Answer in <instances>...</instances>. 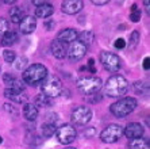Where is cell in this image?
<instances>
[{
  "label": "cell",
  "mask_w": 150,
  "mask_h": 149,
  "mask_svg": "<svg viewBox=\"0 0 150 149\" xmlns=\"http://www.w3.org/2000/svg\"><path fill=\"white\" fill-rule=\"evenodd\" d=\"M56 137L59 144L69 145V144H72V142L76 140L77 132L72 125H62L56 130Z\"/></svg>",
  "instance_id": "obj_9"
},
{
  "label": "cell",
  "mask_w": 150,
  "mask_h": 149,
  "mask_svg": "<svg viewBox=\"0 0 150 149\" xmlns=\"http://www.w3.org/2000/svg\"><path fill=\"white\" fill-rule=\"evenodd\" d=\"M129 148L130 149H150L149 140H147V138H143V137L130 140Z\"/></svg>",
  "instance_id": "obj_20"
},
{
  "label": "cell",
  "mask_w": 150,
  "mask_h": 149,
  "mask_svg": "<svg viewBox=\"0 0 150 149\" xmlns=\"http://www.w3.org/2000/svg\"><path fill=\"white\" fill-rule=\"evenodd\" d=\"M101 87H103V81L98 76L81 77V79L77 80V88H79V91L84 95H88V96L99 94Z\"/></svg>",
  "instance_id": "obj_4"
},
{
  "label": "cell",
  "mask_w": 150,
  "mask_h": 149,
  "mask_svg": "<svg viewBox=\"0 0 150 149\" xmlns=\"http://www.w3.org/2000/svg\"><path fill=\"white\" fill-rule=\"evenodd\" d=\"M137 107V99L131 96H125L122 99H119L114 104H111L110 111L112 115H115L116 118H125L129 114H131Z\"/></svg>",
  "instance_id": "obj_3"
},
{
  "label": "cell",
  "mask_w": 150,
  "mask_h": 149,
  "mask_svg": "<svg viewBox=\"0 0 150 149\" xmlns=\"http://www.w3.org/2000/svg\"><path fill=\"white\" fill-rule=\"evenodd\" d=\"M3 58H4L6 63L12 64V63H15V60H16V54H15V52L7 49V50H4L3 52Z\"/></svg>",
  "instance_id": "obj_26"
},
{
  "label": "cell",
  "mask_w": 150,
  "mask_h": 149,
  "mask_svg": "<svg viewBox=\"0 0 150 149\" xmlns=\"http://www.w3.org/2000/svg\"><path fill=\"white\" fill-rule=\"evenodd\" d=\"M42 92L43 95L49 98H57L61 95L62 92V83H61V80L58 79L57 76H46V79L42 81Z\"/></svg>",
  "instance_id": "obj_5"
},
{
  "label": "cell",
  "mask_w": 150,
  "mask_h": 149,
  "mask_svg": "<svg viewBox=\"0 0 150 149\" xmlns=\"http://www.w3.org/2000/svg\"><path fill=\"white\" fill-rule=\"evenodd\" d=\"M8 30H10V24H8V22L6 21L4 18H0V38H1Z\"/></svg>",
  "instance_id": "obj_28"
},
{
  "label": "cell",
  "mask_w": 150,
  "mask_h": 149,
  "mask_svg": "<svg viewBox=\"0 0 150 149\" xmlns=\"http://www.w3.org/2000/svg\"><path fill=\"white\" fill-rule=\"evenodd\" d=\"M143 6H145V8L149 11V8H150V0H143Z\"/></svg>",
  "instance_id": "obj_39"
},
{
  "label": "cell",
  "mask_w": 150,
  "mask_h": 149,
  "mask_svg": "<svg viewBox=\"0 0 150 149\" xmlns=\"http://www.w3.org/2000/svg\"><path fill=\"white\" fill-rule=\"evenodd\" d=\"M18 39H19V37H18L16 33L8 30V31L0 38V43H1L3 46H12L14 43L18 42Z\"/></svg>",
  "instance_id": "obj_19"
},
{
  "label": "cell",
  "mask_w": 150,
  "mask_h": 149,
  "mask_svg": "<svg viewBox=\"0 0 150 149\" xmlns=\"http://www.w3.org/2000/svg\"><path fill=\"white\" fill-rule=\"evenodd\" d=\"M33 1V4H35L37 7L38 6H42V4H47L49 3V0H31Z\"/></svg>",
  "instance_id": "obj_36"
},
{
  "label": "cell",
  "mask_w": 150,
  "mask_h": 149,
  "mask_svg": "<svg viewBox=\"0 0 150 149\" xmlns=\"http://www.w3.org/2000/svg\"><path fill=\"white\" fill-rule=\"evenodd\" d=\"M85 135H88V137H91V135H93L95 134V129L93 128H91L89 130H85V133H84Z\"/></svg>",
  "instance_id": "obj_38"
},
{
  "label": "cell",
  "mask_w": 150,
  "mask_h": 149,
  "mask_svg": "<svg viewBox=\"0 0 150 149\" xmlns=\"http://www.w3.org/2000/svg\"><path fill=\"white\" fill-rule=\"evenodd\" d=\"M54 26H56V22L53 21V19H46L45 23H43V27H45V30H53L54 29Z\"/></svg>",
  "instance_id": "obj_32"
},
{
  "label": "cell",
  "mask_w": 150,
  "mask_h": 149,
  "mask_svg": "<svg viewBox=\"0 0 150 149\" xmlns=\"http://www.w3.org/2000/svg\"><path fill=\"white\" fill-rule=\"evenodd\" d=\"M84 7L83 0H64L61 3V10L64 14L68 15H74L79 14Z\"/></svg>",
  "instance_id": "obj_11"
},
{
  "label": "cell",
  "mask_w": 150,
  "mask_h": 149,
  "mask_svg": "<svg viewBox=\"0 0 150 149\" xmlns=\"http://www.w3.org/2000/svg\"><path fill=\"white\" fill-rule=\"evenodd\" d=\"M15 79H16V77H14L12 75H10V73H4L3 75V81H4V84H7L8 86V88L14 84Z\"/></svg>",
  "instance_id": "obj_30"
},
{
  "label": "cell",
  "mask_w": 150,
  "mask_h": 149,
  "mask_svg": "<svg viewBox=\"0 0 150 149\" xmlns=\"http://www.w3.org/2000/svg\"><path fill=\"white\" fill-rule=\"evenodd\" d=\"M99 58H100V63L103 65V68L111 73H116L120 69V66H122V61L119 58V56H116L115 53L105 52L104 50V52L100 53Z\"/></svg>",
  "instance_id": "obj_6"
},
{
  "label": "cell",
  "mask_w": 150,
  "mask_h": 149,
  "mask_svg": "<svg viewBox=\"0 0 150 149\" xmlns=\"http://www.w3.org/2000/svg\"><path fill=\"white\" fill-rule=\"evenodd\" d=\"M79 41L80 42H83L84 45L88 48V45H91L92 43V39H93V35H92V33L91 31H84V33H81V34H79Z\"/></svg>",
  "instance_id": "obj_24"
},
{
  "label": "cell",
  "mask_w": 150,
  "mask_h": 149,
  "mask_svg": "<svg viewBox=\"0 0 150 149\" xmlns=\"http://www.w3.org/2000/svg\"><path fill=\"white\" fill-rule=\"evenodd\" d=\"M134 88H135V91L138 94H145V92H147V86L145 83H142V81L134 83Z\"/></svg>",
  "instance_id": "obj_29"
},
{
  "label": "cell",
  "mask_w": 150,
  "mask_h": 149,
  "mask_svg": "<svg viewBox=\"0 0 150 149\" xmlns=\"http://www.w3.org/2000/svg\"><path fill=\"white\" fill-rule=\"evenodd\" d=\"M114 46H115V49H123L126 48V41L123 38H118L114 42Z\"/></svg>",
  "instance_id": "obj_33"
},
{
  "label": "cell",
  "mask_w": 150,
  "mask_h": 149,
  "mask_svg": "<svg viewBox=\"0 0 150 149\" xmlns=\"http://www.w3.org/2000/svg\"><path fill=\"white\" fill-rule=\"evenodd\" d=\"M93 4H96V6H104V4H107L110 1V0H91Z\"/></svg>",
  "instance_id": "obj_37"
},
{
  "label": "cell",
  "mask_w": 150,
  "mask_h": 149,
  "mask_svg": "<svg viewBox=\"0 0 150 149\" xmlns=\"http://www.w3.org/2000/svg\"><path fill=\"white\" fill-rule=\"evenodd\" d=\"M138 42H139V33L137 31V30H134L133 33H131V35H130V49H134L137 45H138Z\"/></svg>",
  "instance_id": "obj_27"
},
{
  "label": "cell",
  "mask_w": 150,
  "mask_h": 149,
  "mask_svg": "<svg viewBox=\"0 0 150 149\" xmlns=\"http://www.w3.org/2000/svg\"><path fill=\"white\" fill-rule=\"evenodd\" d=\"M23 117L30 122L35 121L38 118V108L35 107V104L25 103V106H23Z\"/></svg>",
  "instance_id": "obj_17"
},
{
  "label": "cell",
  "mask_w": 150,
  "mask_h": 149,
  "mask_svg": "<svg viewBox=\"0 0 150 149\" xmlns=\"http://www.w3.org/2000/svg\"><path fill=\"white\" fill-rule=\"evenodd\" d=\"M85 53H87V46L80 41L72 42L69 49L67 50L68 58H69L70 61H80L84 56H85Z\"/></svg>",
  "instance_id": "obj_10"
},
{
  "label": "cell",
  "mask_w": 150,
  "mask_h": 149,
  "mask_svg": "<svg viewBox=\"0 0 150 149\" xmlns=\"http://www.w3.org/2000/svg\"><path fill=\"white\" fill-rule=\"evenodd\" d=\"M1 142H3V138H1V137H0V144H1Z\"/></svg>",
  "instance_id": "obj_42"
},
{
  "label": "cell",
  "mask_w": 150,
  "mask_h": 149,
  "mask_svg": "<svg viewBox=\"0 0 150 149\" xmlns=\"http://www.w3.org/2000/svg\"><path fill=\"white\" fill-rule=\"evenodd\" d=\"M3 1H4L6 4H12V3H15L16 0H3Z\"/></svg>",
  "instance_id": "obj_40"
},
{
  "label": "cell",
  "mask_w": 150,
  "mask_h": 149,
  "mask_svg": "<svg viewBox=\"0 0 150 149\" xmlns=\"http://www.w3.org/2000/svg\"><path fill=\"white\" fill-rule=\"evenodd\" d=\"M105 94L111 98H120L127 92L129 90V83L126 77H123L122 75H112L107 79L104 84Z\"/></svg>",
  "instance_id": "obj_1"
},
{
  "label": "cell",
  "mask_w": 150,
  "mask_h": 149,
  "mask_svg": "<svg viewBox=\"0 0 150 149\" xmlns=\"http://www.w3.org/2000/svg\"><path fill=\"white\" fill-rule=\"evenodd\" d=\"M123 134V128L116 123H110L107 128L100 133V140L105 144H114Z\"/></svg>",
  "instance_id": "obj_8"
},
{
  "label": "cell",
  "mask_w": 150,
  "mask_h": 149,
  "mask_svg": "<svg viewBox=\"0 0 150 149\" xmlns=\"http://www.w3.org/2000/svg\"><path fill=\"white\" fill-rule=\"evenodd\" d=\"M70 118H72L73 125L84 126L92 119V110L89 106H77V107L72 111Z\"/></svg>",
  "instance_id": "obj_7"
},
{
  "label": "cell",
  "mask_w": 150,
  "mask_h": 149,
  "mask_svg": "<svg viewBox=\"0 0 150 149\" xmlns=\"http://www.w3.org/2000/svg\"><path fill=\"white\" fill-rule=\"evenodd\" d=\"M143 69L145 71H149L150 69V58L146 57V58L143 60Z\"/></svg>",
  "instance_id": "obj_35"
},
{
  "label": "cell",
  "mask_w": 150,
  "mask_h": 149,
  "mask_svg": "<svg viewBox=\"0 0 150 149\" xmlns=\"http://www.w3.org/2000/svg\"><path fill=\"white\" fill-rule=\"evenodd\" d=\"M49 73H47V68L42 64H33L23 72V83L28 84V86H38L43 80L46 79Z\"/></svg>",
  "instance_id": "obj_2"
},
{
  "label": "cell",
  "mask_w": 150,
  "mask_h": 149,
  "mask_svg": "<svg viewBox=\"0 0 150 149\" xmlns=\"http://www.w3.org/2000/svg\"><path fill=\"white\" fill-rule=\"evenodd\" d=\"M130 19L131 22L137 23V22H139L141 19V10L138 8L137 4H133V7H131V11H130Z\"/></svg>",
  "instance_id": "obj_25"
},
{
  "label": "cell",
  "mask_w": 150,
  "mask_h": 149,
  "mask_svg": "<svg viewBox=\"0 0 150 149\" xmlns=\"http://www.w3.org/2000/svg\"><path fill=\"white\" fill-rule=\"evenodd\" d=\"M56 123H52V122H45L42 125V134L43 137H52L53 134H56Z\"/></svg>",
  "instance_id": "obj_23"
},
{
  "label": "cell",
  "mask_w": 150,
  "mask_h": 149,
  "mask_svg": "<svg viewBox=\"0 0 150 149\" xmlns=\"http://www.w3.org/2000/svg\"><path fill=\"white\" fill-rule=\"evenodd\" d=\"M50 49H52V53L56 58L62 60L67 57V43L64 42H59L58 39H54V41L50 43Z\"/></svg>",
  "instance_id": "obj_16"
},
{
  "label": "cell",
  "mask_w": 150,
  "mask_h": 149,
  "mask_svg": "<svg viewBox=\"0 0 150 149\" xmlns=\"http://www.w3.org/2000/svg\"><path fill=\"white\" fill-rule=\"evenodd\" d=\"M65 149H76V148H73V146H68V148H65Z\"/></svg>",
  "instance_id": "obj_41"
},
{
  "label": "cell",
  "mask_w": 150,
  "mask_h": 149,
  "mask_svg": "<svg viewBox=\"0 0 150 149\" xmlns=\"http://www.w3.org/2000/svg\"><path fill=\"white\" fill-rule=\"evenodd\" d=\"M52 98L46 96L43 94L35 96V107H49V106H52Z\"/></svg>",
  "instance_id": "obj_22"
},
{
  "label": "cell",
  "mask_w": 150,
  "mask_h": 149,
  "mask_svg": "<svg viewBox=\"0 0 150 149\" xmlns=\"http://www.w3.org/2000/svg\"><path fill=\"white\" fill-rule=\"evenodd\" d=\"M143 133H145V129L141 123L138 122H131L123 130V134L127 137L129 140H134V138H139L143 137Z\"/></svg>",
  "instance_id": "obj_12"
},
{
  "label": "cell",
  "mask_w": 150,
  "mask_h": 149,
  "mask_svg": "<svg viewBox=\"0 0 150 149\" xmlns=\"http://www.w3.org/2000/svg\"><path fill=\"white\" fill-rule=\"evenodd\" d=\"M27 65V58L26 57H21V58H18V63L15 64V68L18 71H23V68Z\"/></svg>",
  "instance_id": "obj_31"
},
{
  "label": "cell",
  "mask_w": 150,
  "mask_h": 149,
  "mask_svg": "<svg viewBox=\"0 0 150 149\" xmlns=\"http://www.w3.org/2000/svg\"><path fill=\"white\" fill-rule=\"evenodd\" d=\"M77 38H79V33L74 29H64L57 34V39L64 43H72L77 41Z\"/></svg>",
  "instance_id": "obj_15"
},
{
  "label": "cell",
  "mask_w": 150,
  "mask_h": 149,
  "mask_svg": "<svg viewBox=\"0 0 150 149\" xmlns=\"http://www.w3.org/2000/svg\"><path fill=\"white\" fill-rule=\"evenodd\" d=\"M4 96L10 99V101L15 102V103H27L28 96L26 95L25 91L14 90V88H6L4 90Z\"/></svg>",
  "instance_id": "obj_13"
},
{
  "label": "cell",
  "mask_w": 150,
  "mask_h": 149,
  "mask_svg": "<svg viewBox=\"0 0 150 149\" xmlns=\"http://www.w3.org/2000/svg\"><path fill=\"white\" fill-rule=\"evenodd\" d=\"M88 71L92 73H96V68H95V60L89 58V63H88Z\"/></svg>",
  "instance_id": "obj_34"
},
{
  "label": "cell",
  "mask_w": 150,
  "mask_h": 149,
  "mask_svg": "<svg viewBox=\"0 0 150 149\" xmlns=\"http://www.w3.org/2000/svg\"><path fill=\"white\" fill-rule=\"evenodd\" d=\"M19 27H21V31L23 34H31L37 29V19L34 16H31V15H26L19 22Z\"/></svg>",
  "instance_id": "obj_14"
},
{
  "label": "cell",
  "mask_w": 150,
  "mask_h": 149,
  "mask_svg": "<svg viewBox=\"0 0 150 149\" xmlns=\"http://www.w3.org/2000/svg\"><path fill=\"white\" fill-rule=\"evenodd\" d=\"M23 16H25V12H23V10H22L21 7H12L10 10V18L11 21L14 22V23H19V22L23 19Z\"/></svg>",
  "instance_id": "obj_21"
},
{
  "label": "cell",
  "mask_w": 150,
  "mask_h": 149,
  "mask_svg": "<svg viewBox=\"0 0 150 149\" xmlns=\"http://www.w3.org/2000/svg\"><path fill=\"white\" fill-rule=\"evenodd\" d=\"M54 12V7L52 4H42V6H38L35 8V16L37 18H42V19H46L49 18L50 15Z\"/></svg>",
  "instance_id": "obj_18"
}]
</instances>
